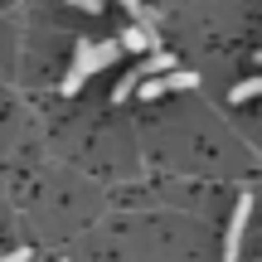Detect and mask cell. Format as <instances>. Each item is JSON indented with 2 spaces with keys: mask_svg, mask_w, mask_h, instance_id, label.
I'll list each match as a JSON object with an SVG mask.
<instances>
[{
  "mask_svg": "<svg viewBox=\"0 0 262 262\" xmlns=\"http://www.w3.org/2000/svg\"><path fill=\"white\" fill-rule=\"evenodd\" d=\"M117 54H122V44L117 39H78V49H73V68H68V78H63V88L58 93H83V83L97 73V68H107V63H117Z\"/></svg>",
  "mask_w": 262,
  "mask_h": 262,
  "instance_id": "6da1fadb",
  "label": "cell"
},
{
  "mask_svg": "<svg viewBox=\"0 0 262 262\" xmlns=\"http://www.w3.org/2000/svg\"><path fill=\"white\" fill-rule=\"evenodd\" d=\"M199 88V78L189 68H165V73H146L136 83V97H165V93H189Z\"/></svg>",
  "mask_w": 262,
  "mask_h": 262,
  "instance_id": "7a4b0ae2",
  "label": "cell"
},
{
  "mask_svg": "<svg viewBox=\"0 0 262 262\" xmlns=\"http://www.w3.org/2000/svg\"><path fill=\"white\" fill-rule=\"evenodd\" d=\"M248 219H253V194H238V204H233V219H228V233H224V262H238V253H243V228H248Z\"/></svg>",
  "mask_w": 262,
  "mask_h": 262,
  "instance_id": "3957f363",
  "label": "cell"
},
{
  "mask_svg": "<svg viewBox=\"0 0 262 262\" xmlns=\"http://www.w3.org/2000/svg\"><path fill=\"white\" fill-rule=\"evenodd\" d=\"M117 44H122L126 54H150V49H146V29H141L136 19H131V25L122 29V34H117Z\"/></svg>",
  "mask_w": 262,
  "mask_h": 262,
  "instance_id": "277c9868",
  "label": "cell"
},
{
  "mask_svg": "<svg viewBox=\"0 0 262 262\" xmlns=\"http://www.w3.org/2000/svg\"><path fill=\"white\" fill-rule=\"evenodd\" d=\"M253 97H262V73H257V78H243L238 88H228V102H238V107L253 102Z\"/></svg>",
  "mask_w": 262,
  "mask_h": 262,
  "instance_id": "5b68a950",
  "label": "cell"
},
{
  "mask_svg": "<svg viewBox=\"0 0 262 262\" xmlns=\"http://www.w3.org/2000/svg\"><path fill=\"white\" fill-rule=\"evenodd\" d=\"M63 5H73V10H88V15H97V10H102V0H63Z\"/></svg>",
  "mask_w": 262,
  "mask_h": 262,
  "instance_id": "8992f818",
  "label": "cell"
},
{
  "mask_svg": "<svg viewBox=\"0 0 262 262\" xmlns=\"http://www.w3.org/2000/svg\"><path fill=\"white\" fill-rule=\"evenodd\" d=\"M0 262H29V248H15V253H5Z\"/></svg>",
  "mask_w": 262,
  "mask_h": 262,
  "instance_id": "52a82bcc",
  "label": "cell"
},
{
  "mask_svg": "<svg viewBox=\"0 0 262 262\" xmlns=\"http://www.w3.org/2000/svg\"><path fill=\"white\" fill-rule=\"evenodd\" d=\"M122 10H126L131 19H136V15H141V0H122Z\"/></svg>",
  "mask_w": 262,
  "mask_h": 262,
  "instance_id": "ba28073f",
  "label": "cell"
}]
</instances>
